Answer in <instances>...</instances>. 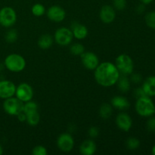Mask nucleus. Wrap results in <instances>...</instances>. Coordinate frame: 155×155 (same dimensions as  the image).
Listing matches in <instances>:
<instances>
[{"label": "nucleus", "instance_id": "obj_1", "mask_svg": "<svg viewBox=\"0 0 155 155\" xmlns=\"http://www.w3.org/2000/svg\"><path fill=\"white\" fill-rule=\"evenodd\" d=\"M120 75V74L116 65L108 61L99 64L95 71V80L104 87H110L116 84Z\"/></svg>", "mask_w": 155, "mask_h": 155}, {"label": "nucleus", "instance_id": "obj_2", "mask_svg": "<svg viewBox=\"0 0 155 155\" xmlns=\"http://www.w3.org/2000/svg\"><path fill=\"white\" fill-rule=\"evenodd\" d=\"M135 108L138 114L145 117H148L154 114L155 105L150 97L145 96L138 98Z\"/></svg>", "mask_w": 155, "mask_h": 155}, {"label": "nucleus", "instance_id": "obj_3", "mask_svg": "<svg viewBox=\"0 0 155 155\" xmlns=\"http://www.w3.org/2000/svg\"><path fill=\"white\" fill-rule=\"evenodd\" d=\"M5 66L11 72L19 73L25 68L26 61L24 58L20 54H11L5 59Z\"/></svg>", "mask_w": 155, "mask_h": 155}, {"label": "nucleus", "instance_id": "obj_4", "mask_svg": "<svg viewBox=\"0 0 155 155\" xmlns=\"http://www.w3.org/2000/svg\"><path fill=\"white\" fill-rule=\"evenodd\" d=\"M115 65L119 71L120 74L128 76L133 74L134 70V63L130 56L128 54H120L116 58Z\"/></svg>", "mask_w": 155, "mask_h": 155}, {"label": "nucleus", "instance_id": "obj_5", "mask_svg": "<svg viewBox=\"0 0 155 155\" xmlns=\"http://www.w3.org/2000/svg\"><path fill=\"white\" fill-rule=\"evenodd\" d=\"M4 110L11 116H17L24 109V102L20 101L16 97H11L6 98L3 103Z\"/></svg>", "mask_w": 155, "mask_h": 155}, {"label": "nucleus", "instance_id": "obj_6", "mask_svg": "<svg viewBox=\"0 0 155 155\" xmlns=\"http://www.w3.org/2000/svg\"><path fill=\"white\" fill-rule=\"evenodd\" d=\"M17 21V14L14 8L4 7L0 10V24L4 27H11Z\"/></svg>", "mask_w": 155, "mask_h": 155}, {"label": "nucleus", "instance_id": "obj_7", "mask_svg": "<svg viewBox=\"0 0 155 155\" xmlns=\"http://www.w3.org/2000/svg\"><path fill=\"white\" fill-rule=\"evenodd\" d=\"M74 38L72 31L71 29L67 27H61L58 29L54 35V39L59 45L65 46L71 43Z\"/></svg>", "mask_w": 155, "mask_h": 155}, {"label": "nucleus", "instance_id": "obj_8", "mask_svg": "<svg viewBox=\"0 0 155 155\" xmlns=\"http://www.w3.org/2000/svg\"><path fill=\"white\" fill-rule=\"evenodd\" d=\"M15 95L20 101L25 103L32 100L33 97V89L28 83H22L16 87Z\"/></svg>", "mask_w": 155, "mask_h": 155}, {"label": "nucleus", "instance_id": "obj_9", "mask_svg": "<svg viewBox=\"0 0 155 155\" xmlns=\"http://www.w3.org/2000/svg\"><path fill=\"white\" fill-rule=\"evenodd\" d=\"M58 148L63 152H70L74 146V140L69 133H62L57 139Z\"/></svg>", "mask_w": 155, "mask_h": 155}, {"label": "nucleus", "instance_id": "obj_10", "mask_svg": "<svg viewBox=\"0 0 155 155\" xmlns=\"http://www.w3.org/2000/svg\"><path fill=\"white\" fill-rule=\"evenodd\" d=\"M81 57V61L83 66L88 70L93 71L99 64V60L98 58L95 53L92 51H84L80 55Z\"/></svg>", "mask_w": 155, "mask_h": 155}, {"label": "nucleus", "instance_id": "obj_11", "mask_svg": "<svg viewBox=\"0 0 155 155\" xmlns=\"http://www.w3.org/2000/svg\"><path fill=\"white\" fill-rule=\"evenodd\" d=\"M16 92V86L15 83L9 80L0 81V98H6L13 97Z\"/></svg>", "mask_w": 155, "mask_h": 155}, {"label": "nucleus", "instance_id": "obj_12", "mask_svg": "<svg viewBox=\"0 0 155 155\" xmlns=\"http://www.w3.org/2000/svg\"><path fill=\"white\" fill-rule=\"evenodd\" d=\"M47 16L53 22H61L66 17V12L63 8L58 5H53L47 11Z\"/></svg>", "mask_w": 155, "mask_h": 155}, {"label": "nucleus", "instance_id": "obj_13", "mask_svg": "<svg viewBox=\"0 0 155 155\" xmlns=\"http://www.w3.org/2000/svg\"><path fill=\"white\" fill-rule=\"evenodd\" d=\"M99 17L101 21L104 24H111L116 18L114 8L110 5H104L100 10Z\"/></svg>", "mask_w": 155, "mask_h": 155}, {"label": "nucleus", "instance_id": "obj_14", "mask_svg": "<svg viewBox=\"0 0 155 155\" xmlns=\"http://www.w3.org/2000/svg\"><path fill=\"white\" fill-rule=\"evenodd\" d=\"M116 124L122 131L128 132L133 126L131 117L127 113H120L117 116Z\"/></svg>", "mask_w": 155, "mask_h": 155}, {"label": "nucleus", "instance_id": "obj_15", "mask_svg": "<svg viewBox=\"0 0 155 155\" xmlns=\"http://www.w3.org/2000/svg\"><path fill=\"white\" fill-rule=\"evenodd\" d=\"M71 31H72L74 37L77 39H83L87 36L88 29L86 26L80 24L78 22H74L71 25Z\"/></svg>", "mask_w": 155, "mask_h": 155}, {"label": "nucleus", "instance_id": "obj_16", "mask_svg": "<svg viewBox=\"0 0 155 155\" xmlns=\"http://www.w3.org/2000/svg\"><path fill=\"white\" fill-rule=\"evenodd\" d=\"M96 151V145L92 139H87L80 145V152L83 155H92Z\"/></svg>", "mask_w": 155, "mask_h": 155}, {"label": "nucleus", "instance_id": "obj_17", "mask_svg": "<svg viewBox=\"0 0 155 155\" xmlns=\"http://www.w3.org/2000/svg\"><path fill=\"white\" fill-rule=\"evenodd\" d=\"M142 88L148 96H155V76L148 77L144 81Z\"/></svg>", "mask_w": 155, "mask_h": 155}, {"label": "nucleus", "instance_id": "obj_18", "mask_svg": "<svg viewBox=\"0 0 155 155\" xmlns=\"http://www.w3.org/2000/svg\"><path fill=\"white\" fill-rule=\"evenodd\" d=\"M111 105L118 110H127L130 104L128 99L124 96H115L111 99Z\"/></svg>", "mask_w": 155, "mask_h": 155}, {"label": "nucleus", "instance_id": "obj_19", "mask_svg": "<svg viewBox=\"0 0 155 155\" xmlns=\"http://www.w3.org/2000/svg\"><path fill=\"white\" fill-rule=\"evenodd\" d=\"M116 84H117L119 90L120 91V92H124V93L130 91V86H131L130 81V80H129L128 77L126 75H123V74H120V75L119 79H118Z\"/></svg>", "mask_w": 155, "mask_h": 155}, {"label": "nucleus", "instance_id": "obj_20", "mask_svg": "<svg viewBox=\"0 0 155 155\" xmlns=\"http://www.w3.org/2000/svg\"><path fill=\"white\" fill-rule=\"evenodd\" d=\"M53 37L49 34H44L39 37L38 40V45L42 49H48L52 45Z\"/></svg>", "mask_w": 155, "mask_h": 155}, {"label": "nucleus", "instance_id": "obj_21", "mask_svg": "<svg viewBox=\"0 0 155 155\" xmlns=\"http://www.w3.org/2000/svg\"><path fill=\"white\" fill-rule=\"evenodd\" d=\"M113 112V106L107 103L101 104L99 108V115L102 119L107 120L111 117Z\"/></svg>", "mask_w": 155, "mask_h": 155}, {"label": "nucleus", "instance_id": "obj_22", "mask_svg": "<svg viewBox=\"0 0 155 155\" xmlns=\"http://www.w3.org/2000/svg\"><path fill=\"white\" fill-rule=\"evenodd\" d=\"M23 111H24L27 115L38 111L37 104H36V102H34V101H32L31 100L29 101H27V102H25V104H24Z\"/></svg>", "mask_w": 155, "mask_h": 155}, {"label": "nucleus", "instance_id": "obj_23", "mask_svg": "<svg viewBox=\"0 0 155 155\" xmlns=\"http://www.w3.org/2000/svg\"><path fill=\"white\" fill-rule=\"evenodd\" d=\"M26 121L31 127H36V125H38L39 121H40V115H39V112L36 111L34 112V113L30 114L27 115Z\"/></svg>", "mask_w": 155, "mask_h": 155}, {"label": "nucleus", "instance_id": "obj_24", "mask_svg": "<svg viewBox=\"0 0 155 155\" xmlns=\"http://www.w3.org/2000/svg\"><path fill=\"white\" fill-rule=\"evenodd\" d=\"M126 145H127V148L129 150L134 151V150L138 149L139 148V146H140V141L135 137H130L127 140Z\"/></svg>", "mask_w": 155, "mask_h": 155}, {"label": "nucleus", "instance_id": "obj_25", "mask_svg": "<svg viewBox=\"0 0 155 155\" xmlns=\"http://www.w3.org/2000/svg\"><path fill=\"white\" fill-rule=\"evenodd\" d=\"M70 51L74 55H81L85 51L84 45L80 43H74L71 46Z\"/></svg>", "mask_w": 155, "mask_h": 155}, {"label": "nucleus", "instance_id": "obj_26", "mask_svg": "<svg viewBox=\"0 0 155 155\" xmlns=\"http://www.w3.org/2000/svg\"><path fill=\"white\" fill-rule=\"evenodd\" d=\"M32 14H33L34 16L36 17H41L45 14V8L42 4H35L32 7Z\"/></svg>", "mask_w": 155, "mask_h": 155}, {"label": "nucleus", "instance_id": "obj_27", "mask_svg": "<svg viewBox=\"0 0 155 155\" xmlns=\"http://www.w3.org/2000/svg\"><path fill=\"white\" fill-rule=\"evenodd\" d=\"M145 23L151 29H155V12H150L145 15Z\"/></svg>", "mask_w": 155, "mask_h": 155}, {"label": "nucleus", "instance_id": "obj_28", "mask_svg": "<svg viewBox=\"0 0 155 155\" xmlns=\"http://www.w3.org/2000/svg\"><path fill=\"white\" fill-rule=\"evenodd\" d=\"M18 32L15 30H9L6 33L5 35V40L6 42H9V43H13L15 41L18 39Z\"/></svg>", "mask_w": 155, "mask_h": 155}, {"label": "nucleus", "instance_id": "obj_29", "mask_svg": "<svg viewBox=\"0 0 155 155\" xmlns=\"http://www.w3.org/2000/svg\"><path fill=\"white\" fill-rule=\"evenodd\" d=\"M32 154L33 155H46L48 154L47 149L44 146L42 145H37L35 148H33L32 151Z\"/></svg>", "mask_w": 155, "mask_h": 155}, {"label": "nucleus", "instance_id": "obj_30", "mask_svg": "<svg viewBox=\"0 0 155 155\" xmlns=\"http://www.w3.org/2000/svg\"><path fill=\"white\" fill-rule=\"evenodd\" d=\"M113 4L117 10L123 11L127 6V0H113Z\"/></svg>", "mask_w": 155, "mask_h": 155}, {"label": "nucleus", "instance_id": "obj_31", "mask_svg": "<svg viewBox=\"0 0 155 155\" xmlns=\"http://www.w3.org/2000/svg\"><path fill=\"white\" fill-rule=\"evenodd\" d=\"M147 129L151 133H154L155 132V117H151L148 119L147 121Z\"/></svg>", "mask_w": 155, "mask_h": 155}, {"label": "nucleus", "instance_id": "obj_32", "mask_svg": "<svg viewBox=\"0 0 155 155\" xmlns=\"http://www.w3.org/2000/svg\"><path fill=\"white\" fill-rule=\"evenodd\" d=\"M88 133L92 139H95V138L98 137V135H99V130H98V127H92L91 128H89Z\"/></svg>", "mask_w": 155, "mask_h": 155}, {"label": "nucleus", "instance_id": "obj_33", "mask_svg": "<svg viewBox=\"0 0 155 155\" xmlns=\"http://www.w3.org/2000/svg\"><path fill=\"white\" fill-rule=\"evenodd\" d=\"M134 95L136 98H142V97H145V96H148L146 95V93L145 92V91L143 90L142 87H139L137 88V89H135L134 91ZM149 97V96H148Z\"/></svg>", "mask_w": 155, "mask_h": 155}, {"label": "nucleus", "instance_id": "obj_34", "mask_svg": "<svg viewBox=\"0 0 155 155\" xmlns=\"http://www.w3.org/2000/svg\"><path fill=\"white\" fill-rule=\"evenodd\" d=\"M131 81L134 83H139L142 82V75L139 74H131Z\"/></svg>", "mask_w": 155, "mask_h": 155}, {"label": "nucleus", "instance_id": "obj_35", "mask_svg": "<svg viewBox=\"0 0 155 155\" xmlns=\"http://www.w3.org/2000/svg\"><path fill=\"white\" fill-rule=\"evenodd\" d=\"M17 117L18 118V120L21 121V122H25L26 120H27V114L24 111L21 112L19 114L17 115Z\"/></svg>", "mask_w": 155, "mask_h": 155}, {"label": "nucleus", "instance_id": "obj_36", "mask_svg": "<svg viewBox=\"0 0 155 155\" xmlns=\"http://www.w3.org/2000/svg\"><path fill=\"white\" fill-rule=\"evenodd\" d=\"M145 7L144 4L139 5L137 7V8H136V12H137L139 14L143 13V12H145Z\"/></svg>", "mask_w": 155, "mask_h": 155}, {"label": "nucleus", "instance_id": "obj_37", "mask_svg": "<svg viewBox=\"0 0 155 155\" xmlns=\"http://www.w3.org/2000/svg\"><path fill=\"white\" fill-rule=\"evenodd\" d=\"M139 1H140L142 4L148 5V4H150L151 2H152L153 0H139Z\"/></svg>", "mask_w": 155, "mask_h": 155}, {"label": "nucleus", "instance_id": "obj_38", "mask_svg": "<svg viewBox=\"0 0 155 155\" xmlns=\"http://www.w3.org/2000/svg\"><path fill=\"white\" fill-rule=\"evenodd\" d=\"M151 153H152V154L154 155H155V145H154V146H153L152 150H151Z\"/></svg>", "mask_w": 155, "mask_h": 155}, {"label": "nucleus", "instance_id": "obj_39", "mask_svg": "<svg viewBox=\"0 0 155 155\" xmlns=\"http://www.w3.org/2000/svg\"><path fill=\"white\" fill-rule=\"evenodd\" d=\"M2 154H3V148H2V147L0 145V155H2Z\"/></svg>", "mask_w": 155, "mask_h": 155}, {"label": "nucleus", "instance_id": "obj_40", "mask_svg": "<svg viewBox=\"0 0 155 155\" xmlns=\"http://www.w3.org/2000/svg\"><path fill=\"white\" fill-rule=\"evenodd\" d=\"M154 114H155V108H154Z\"/></svg>", "mask_w": 155, "mask_h": 155}]
</instances>
